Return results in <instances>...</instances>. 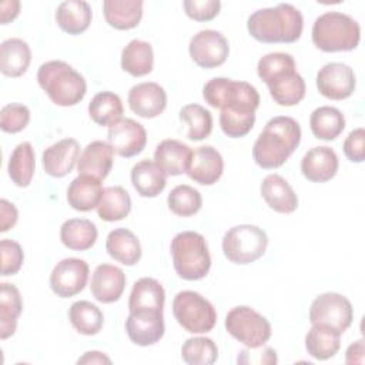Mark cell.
I'll list each match as a JSON object with an SVG mask.
<instances>
[{
  "instance_id": "cell-46",
  "label": "cell",
  "mask_w": 365,
  "mask_h": 365,
  "mask_svg": "<svg viewBox=\"0 0 365 365\" xmlns=\"http://www.w3.org/2000/svg\"><path fill=\"white\" fill-rule=\"evenodd\" d=\"M30 121V110L20 103H10L0 110V128L4 133L16 134L23 131Z\"/></svg>"
},
{
  "instance_id": "cell-32",
  "label": "cell",
  "mask_w": 365,
  "mask_h": 365,
  "mask_svg": "<svg viewBox=\"0 0 365 365\" xmlns=\"http://www.w3.org/2000/svg\"><path fill=\"white\" fill-rule=\"evenodd\" d=\"M154 51L148 41L134 38L121 51V68L133 77H143L153 71Z\"/></svg>"
},
{
  "instance_id": "cell-12",
  "label": "cell",
  "mask_w": 365,
  "mask_h": 365,
  "mask_svg": "<svg viewBox=\"0 0 365 365\" xmlns=\"http://www.w3.org/2000/svg\"><path fill=\"white\" fill-rule=\"evenodd\" d=\"M88 264L68 257L58 261L50 274V288L60 298H70L81 292L88 279Z\"/></svg>"
},
{
  "instance_id": "cell-31",
  "label": "cell",
  "mask_w": 365,
  "mask_h": 365,
  "mask_svg": "<svg viewBox=\"0 0 365 365\" xmlns=\"http://www.w3.org/2000/svg\"><path fill=\"white\" fill-rule=\"evenodd\" d=\"M131 182L141 197L154 198L164 191L167 178L154 161L141 160L131 168Z\"/></svg>"
},
{
  "instance_id": "cell-7",
  "label": "cell",
  "mask_w": 365,
  "mask_h": 365,
  "mask_svg": "<svg viewBox=\"0 0 365 365\" xmlns=\"http://www.w3.org/2000/svg\"><path fill=\"white\" fill-rule=\"evenodd\" d=\"M268 247L267 232L258 225L241 224L230 228L222 238L225 258L238 265H247L261 258Z\"/></svg>"
},
{
  "instance_id": "cell-45",
  "label": "cell",
  "mask_w": 365,
  "mask_h": 365,
  "mask_svg": "<svg viewBox=\"0 0 365 365\" xmlns=\"http://www.w3.org/2000/svg\"><path fill=\"white\" fill-rule=\"evenodd\" d=\"M255 123V111H230L222 110L220 114V125L222 133L231 138L247 135Z\"/></svg>"
},
{
  "instance_id": "cell-18",
  "label": "cell",
  "mask_w": 365,
  "mask_h": 365,
  "mask_svg": "<svg viewBox=\"0 0 365 365\" xmlns=\"http://www.w3.org/2000/svg\"><path fill=\"white\" fill-rule=\"evenodd\" d=\"M125 274L121 268L111 264H100L90 282V291L96 301L101 304H111L120 299L125 288Z\"/></svg>"
},
{
  "instance_id": "cell-30",
  "label": "cell",
  "mask_w": 365,
  "mask_h": 365,
  "mask_svg": "<svg viewBox=\"0 0 365 365\" xmlns=\"http://www.w3.org/2000/svg\"><path fill=\"white\" fill-rule=\"evenodd\" d=\"M98 237L97 227L87 218H70L60 228V240L63 245L73 251L90 250Z\"/></svg>"
},
{
  "instance_id": "cell-41",
  "label": "cell",
  "mask_w": 365,
  "mask_h": 365,
  "mask_svg": "<svg viewBox=\"0 0 365 365\" xmlns=\"http://www.w3.org/2000/svg\"><path fill=\"white\" fill-rule=\"evenodd\" d=\"M180 120L188 125L187 137L191 141H201L212 131V115L200 104H187L180 110Z\"/></svg>"
},
{
  "instance_id": "cell-22",
  "label": "cell",
  "mask_w": 365,
  "mask_h": 365,
  "mask_svg": "<svg viewBox=\"0 0 365 365\" xmlns=\"http://www.w3.org/2000/svg\"><path fill=\"white\" fill-rule=\"evenodd\" d=\"M113 148L108 143L94 140L83 150L77 163L78 174L91 175L100 181L107 178L113 168Z\"/></svg>"
},
{
  "instance_id": "cell-48",
  "label": "cell",
  "mask_w": 365,
  "mask_h": 365,
  "mask_svg": "<svg viewBox=\"0 0 365 365\" xmlns=\"http://www.w3.org/2000/svg\"><path fill=\"white\" fill-rule=\"evenodd\" d=\"M185 14L195 21H210L218 16L221 3L218 0H184Z\"/></svg>"
},
{
  "instance_id": "cell-8",
  "label": "cell",
  "mask_w": 365,
  "mask_h": 365,
  "mask_svg": "<svg viewBox=\"0 0 365 365\" xmlns=\"http://www.w3.org/2000/svg\"><path fill=\"white\" fill-rule=\"evenodd\" d=\"M173 314L190 334H207L217 324L214 305L195 291H181L174 297Z\"/></svg>"
},
{
  "instance_id": "cell-50",
  "label": "cell",
  "mask_w": 365,
  "mask_h": 365,
  "mask_svg": "<svg viewBox=\"0 0 365 365\" xmlns=\"http://www.w3.org/2000/svg\"><path fill=\"white\" fill-rule=\"evenodd\" d=\"M238 364H277L278 358H277V352L275 349L265 346L262 348V351L258 352H251L250 348L240 351L238 358H237Z\"/></svg>"
},
{
  "instance_id": "cell-19",
  "label": "cell",
  "mask_w": 365,
  "mask_h": 365,
  "mask_svg": "<svg viewBox=\"0 0 365 365\" xmlns=\"http://www.w3.org/2000/svg\"><path fill=\"white\" fill-rule=\"evenodd\" d=\"M224 171V160L212 145H201L192 151L187 174L201 185L215 184Z\"/></svg>"
},
{
  "instance_id": "cell-14",
  "label": "cell",
  "mask_w": 365,
  "mask_h": 365,
  "mask_svg": "<svg viewBox=\"0 0 365 365\" xmlns=\"http://www.w3.org/2000/svg\"><path fill=\"white\" fill-rule=\"evenodd\" d=\"M163 311H133L125 319V332L138 346H150L164 336Z\"/></svg>"
},
{
  "instance_id": "cell-26",
  "label": "cell",
  "mask_w": 365,
  "mask_h": 365,
  "mask_svg": "<svg viewBox=\"0 0 365 365\" xmlns=\"http://www.w3.org/2000/svg\"><path fill=\"white\" fill-rule=\"evenodd\" d=\"M165 291L163 285L150 277L140 278L134 282L128 298V312L133 311H163Z\"/></svg>"
},
{
  "instance_id": "cell-9",
  "label": "cell",
  "mask_w": 365,
  "mask_h": 365,
  "mask_svg": "<svg viewBox=\"0 0 365 365\" xmlns=\"http://www.w3.org/2000/svg\"><path fill=\"white\" fill-rule=\"evenodd\" d=\"M225 329L247 348H262L272 332L268 319L247 305L234 307L227 314Z\"/></svg>"
},
{
  "instance_id": "cell-51",
  "label": "cell",
  "mask_w": 365,
  "mask_h": 365,
  "mask_svg": "<svg viewBox=\"0 0 365 365\" xmlns=\"http://www.w3.org/2000/svg\"><path fill=\"white\" fill-rule=\"evenodd\" d=\"M19 212L13 202L6 198L0 200V232H6L13 228L17 222Z\"/></svg>"
},
{
  "instance_id": "cell-54",
  "label": "cell",
  "mask_w": 365,
  "mask_h": 365,
  "mask_svg": "<svg viewBox=\"0 0 365 365\" xmlns=\"http://www.w3.org/2000/svg\"><path fill=\"white\" fill-rule=\"evenodd\" d=\"M77 364H111V359L100 351H87L77 359Z\"/></svg>"
},
{
  "instance_id": "cell-24",
  "label": "cell",
  "mask_w": 365,
  "mask_h": 365,
  "mask_svg": "<svg viewBox=\"0 0 365 365\" xmlns=\"http://www.w3.org/2000/svg\"><path fill=\"white\" fill-rule=\"evenodd\" d=\"M103 185L101 181L91 177L78 174L67 188V201L68 205L81 212L91 211L97 208L101 195H103Z\"/></svg>"
},
{
  "instance_id": "cell-27",
  "label": "cell",
  "mask_w": 365,
  "mask_h": 365,
  "mask_svg": "<svg viewBox=\"0 0 365 365\" xmlns=\"http://www.w3.org/2000/svg\"><path fill=\"white\" fill-rule=\"evenodd\" d=\"M108 255L127 267L135 265L141 258V245L137 235L127 228H115L110 231L106 240Z\"/></svg>"
},
{
  "instance_id": "cell-43",
  "label": "cell",
  "mask_w": 365,
  "mask_h": 365,
  "mask_svg": "<svg viewBox=\"0 0 365 365\" xmlns=\"http://www.w3.org/2000/svg\"><path fill=\"white\" fill-rule=\"evenodd\" d=\"M181 358L188 365H212L218 358V346L208 336L188 338L181 346Z\"/></svg>"
},
{
  "instance_id": "cell-17",
  "label": "cell",
  "mask_w": 365,
  "mask_h": 365,
  "mask_svg": "<svg viewBox=\"0 0 365 365\" xmlns=\"http://www.w3.org/2000/svg\"><path fill=\"white\" fill-rule=\"evenodd\" d=\"M80 158V144L76 138H63L47 147L43 153V168L54 178L66 177L73 171Z\"/></svg>"
},
{
  "instance_id": "cell-10",
  "label": "cell",
  "mask_w": 365,
  "mask_h": 365,
  "mask_svg": "<svg viewBox=\"0 0 365 365\" xmlns=\"http://www.w3.org/2000/svg\"><path fill=\"white\" fill-rule=\"evenodd\" d=\"M312 325H325L344 334L354 321V308L349 299L338 292L318 295L309 308Z\"/></svg>"
},
{
  "instance_id": "cell-5",
  "label": "cell",
  "mask_w": 365,
  "mask_h": 365,
  "mask_svg": "<svg viewBox=\"0 0 365 365\" xmlns=\"http://www.w3.org/2000/svg\"><path fill=\"white\" fill-rule=\"evenodd\" d=\"M173 265L177 275L185 281H198L207 277L211 268V255L205 238L195 231L178 232L171 240Z\"/></svg>"
},
{
  "instance_id": "cell-47",
  "label": "cell",
  "mask_w": 365,
  "mask_h": 365,
  "mask_svg": "<svg viewBox=\"0 0 365 365\" xmlns=\"http://www.w3.org/2000/svg\"><path fill=\"white\" fill-rule=\"evenodd\" d=\"M1 250V275L9 277L14 275L20 271L23 261H24V252L19 242L4 238L0 242Z\"/></svg>"
},
{
  "instance_id": "cell-2",
  "label": "cell",
  "mask_w": 365,
  "mask_h": 365,
  "mask_svg": "<svg viewBox=\"0 0 365 365\" xmlns=\"http://www.w3.org/2000/svg\"><path fill=\"white\" fill-rule=\"evenodd\" d=\"M247 30L261 43H295L304 30L301 11L289 3L254 11L247 21Z\"/></svg>"
},
{
  "instance_id": "cell-21",
  "label": "cell",
  "mask_w": 365,
  "mask_h": 365,
  "mask_svg": "<svg viewBox=\"0 0 365 365\" xmlns=\"http://www.w3.org/2000/svg\"><path fill=\"white\" fill-rule=\"evenodd\" d=\"M191 157L192 150L187 144L174 138L163 140L154 151V163L165 177H175L187 173Z\"/></svg>"
},
{
  "instance_id": "cell-1",
  "label": "cell",
  "mask_w": 365,
  "mask_h": 365,
  "mask_svg": "<svg viewBox=\"0 0 365 365\" xmlns=\"http://www.w3.org/2000/svg\"><path fill=\"white\" fill-rule=\"evenodd\" d=\"M301 143V127L288 115L272 117L252 147L255 164L264 170L281 167Z\"/></svg>"
},
{
  "instance_id": "cell-4",
  "label": "cell",
  "mask_w": 365,
  "mask_h": 365,
  "mask_svg": "<svg viewBox=\"0 0 365 365\" xmlns=\"http://www.w3.org/2000/svg\"><path fill=\"white\" fill-rule=\"evenodd\" d=\"M312 43L325 53L351 51L358 47L361 27L355 19L341 11H325L315 19Z\"/></svg>"
},
{
  "instance_id": "cell-52",
  "label": "cell",
  "mask_w": 365,
  "mask_h": 365,
  "mask_svg": "<svg viewBox=\"0 0 365 365\" xmlns=\"http://www.w3.org/2000/svg\"><path fill=\"white\" fill-rule=\"evenodd\" d=\"M364 354H365L364 339H358L348 346V349L345 352V362L346 364H364V361H365Z\"/></svg>"
},
{
  "instance_id": "cell-39",
  "label": "cell",
  "mask_w": 365,
  "mask_h": 365,
  "mask_svg": "<svg viewBox=\"0 0 365 365\" xmlns=\"http://www.w3.org/2000/svg\"><path fill=\"white\" fill-rule=\"evenodd\" d=\"M68 319L78 334L87 336L98 334L104 324L101 309L96 304L86 299L71 304L68 309Z\"/></svg>"
},
{
  "instance_id": "cell-38",
  "label": "cell",
  "mask_w": 365,
  "mask_h": 365,
  "mask_svg": "<svg viewBox=\"0 0 365 365\" xmlns=\"http://www.w3.org/2000/svg\"><path fill=\"white\" fill-rule=\"evenodd\" d=\"M36 168V155L33 145L29 141L20 143L11 153L7 164L10 180L14 185L26 188L30 185Z\"/></svg>"
},
{
  "instance_id": "cell-11",
  "label": "cell",
  "mask_w": 365,
  "mask_h": 365,
  "mask_svg": "<svg viewBox=\"0 0 365 365\" xmlns=\"http://www.w3.org/2000/svg\"><path fill=\"white\" fill-rule=\"evenodd\" d=\"M188 53L198 67L215 68L225 63L230 54V44L222 33L217 30H200L191 37Z\"/></svg>"
},
{
  "instance_id": "cell-13",
  "label": "cell",
  "mask_w": 365,
  "mask_h": 365,
  "mask_svg": "<svg viewBox=\"0 0 365 365\" xmlns=\"http://www.w3.org/2000/svg\"><path fill=\"white\" fill-rule=\"evenodd\" d=\"M315 83L324 97L339 101L352 96L356 87V77L348 64L332 61L319 68Z\"/></svg>"
},
{
  "instance_id": "cell-53",
  "label": "cell",
  "mask_w": 365,
  "mask_h": 365,
  "mask_svg": "<svg viewBox=\"0 0 365 365\" xmlns=\"http://www.w3.org/2000/svg\"><path fill=\"white\" fill-rule=\"evenodd\" d=\"M20 13V1L17 0H6L0 4V14H1V24H7L13 21Z\"/></svg>"
},
{
  "instance_id": "cell-42",
  "label": "cell",
  "mask_w": 365,
  "mask_h": 365,
  "mask_svg": "<svg viewBox=\"0 0 365 365\" xmlns=\"http://www.w3.org/2000/svg\"><path fill=\"white\" fill-rule=\"evenodd\" d=\"M167 204L173 214L178 217H191L201 210L202 197L197 188L181 184L170 191Z\"/></svg>"
},
{
  "instance_id": "cell-36",
  "label": "cell",
  "mask_w": 365,
  "mask_h": 365,
  "mask_svg": "<svg viewBox=\"0 0 365 365\" xmlns=\"http://www.w3.org/2000/svg\"><path fill=\"white\" fill-rule=\"evenodd\" d=\"M121 98L111 91L97 93L88 103L90 118L101 127H113L123 120Z\"/></svg>"
},
{
  "instance_id": "cell-6",
  "label": "cell",
  "mask_w": 365,
  "mask_h": 365,
  "mask_svg": "<svg viewBox=\"0 0 365 365\" xmlns=\"http://www.w3.org/2000/svg\"><path fill=\"white\" fill-rule=\"evenodd\" d=\"M202 97L214 108L230 111H255L259 106L257 88L247 81L214 77L202 87Z\"/></svg>"
},
{
  "instance_id": "cell-20",
  "label": "cell",
  "mask_w": 365,
  "mask_h": 365,
  "mask_svg": "<svg viewBox=\"0 0 365 365\" xmlns=\"http://www.w3.org/2000/svg\"><path fill=\"white\" fill-rule=\"evenodd\" d=\"M339 161L336 153L327 145L308 150L301 161L302 175L311 182H327L338 173Z\"/></svg>"
},
{
  "instance_id": "cell-25",
  "label": "cell",
  "mask_w": 365,
  "mask_h": 365,
  "mask_svg": "<svg viewBox=\"0 0 365 365\" xmlns=\"http://www.w3.org/2000/svg\"><path fill=\"white\" fill-rule=\"evenodd\" d=\"M93 10L84 0H66L57 6L56 23L67 34L84 33L91 23Z\"/></svg>"
},
{
  "instance_id": "cell-37",
  "label": "cell",
  "mask_w": 365,
  "mask_h": 365,
  "mask_svg": "<svg viewBox=\"0 0 365 365\" xmlns=\"http://www.w3.org/2000/svg\"><path fill=\"white\" fill-rule=\"evenodd\" d=\"M309 127L317 138L332 141L344 131L345 117L335 107L321 106L311 113Z\"/></svg>"
},
{
  "instance_id": "cell-34",
  "label": "cell",
  "mask_w": 365,
  "mask_h": 365,
  "mask_svg": "<svg viewBox=\"0 0 365 365\" xmlns=\"http://www.w3.org/2000/svg\"><path fill=\"white\" fill-rule=\"evenodd\" d=\"M341 334L325 325H312L305 335L307 352L318 361H327L338 354Z\"/></svg>"
},
{
  "instance_id": "cell-49",
  "label": "cell",
  "mask_w": 365,
  "mask_h": 365,
  "mask_svg": "<svg viewBox=\"0 0 365 365\" xmlns=\"http://www.w3.org/2000/svg\"><path fill=\"white\" fill-rule=\"evenodd\" d=\"M365 130L362 127L352 130L344 141V154L352 163H362L365 158Z\"/></svg>"
},
{
  "instance_id": "cell-29",
  "label": "cell",
  "mask_w": 365,
  "mask_h": 365,
  "mask_svg": "<svg viewBox=\"0 0 365 365\" xmlns=\"http://www.w3.org/2000/svg\"><path fill=\"white\" fill-rule=\"evenodd\" d=\"M31 61L30 46L17 37L4 40L0 44V70L7 77L23 76Z\"/></svg>"
},
{
  "instance_id": "cell-33",
  "label": "cell",
  "mask_w": 365,
  "mask_h": 365,
  "mask_svg": "<svg viewBox=\"0 0 365 365\" xmlns=\"http://www.w3.org/2000/svg\"><path fill=\"white\" fill-rule=\"evenodd\" d=\"M23 311V301L16 285L0 284V338L7 339L17 329V319Z\"/></svg>"
},
{
  "instance_id": "cell-40",
  "label": "cell",
  "mask_w": 365,
  "mask_h": 365,
  "mask_svg": "<svg viewBox=\"0 0 365 365\" xmlns=\"http://www.w3.org/2000/svg\"><path fill=\"white\" fill-rule=\"evenodd\" d=\"M131 211L130 194L120 185L107 187L97 205V214L103 221L114 222L124 220Z\"/></svg>"
},
{
  "instance_id": "cell-23",
  "label": "cell",
  "mask_w": 365,
  "mask_h": 365,
  "mask_svg": "<svg viewBox=\"0 0 365 365\" xmlns=\"http://www.w3.org/2000/svg\"><path fill=\"white\" fill-rule=\"evenodd\" d=\"M261 195L267 205L279 214H291L298 208V197L279 174H268L261 182Z\"/></svg>"
},
{
  "instance_id": "cell-15",
  "label": "cell",
  "mask_w": 365,
  "mask_h": 365,
  "mask_svg": "<svg viewBox=\"0 0 365 365\" xmlns=\"http://www.w3.org/2000/svg\"><path fill=\"white\" fill-rule=\"evenodd\" d=\"M107 140L113 151L120 157H134L147 144V131L143 124L133 118H123L108 128Z\"/></svg>"
},
{
  "instance_id": "cell-28",
  "label": "cell",
  "mask_w": 365,
  "mask_h": 365,
  "mask_svg": "<svg viewBox=\"0 0 365 365\" xmlns=\"http://www.w3.org/2000/svg\"><path fill=\"white\" fill-rule=\"evenodd\" d=\"M143 6L141 0H104V19L115 30H131L143 17Z\"/></svg>"
},
{
  "instance_id": "cell-3",
  "label": "cell",
  "mask_w": 365,
  "mask_h": 365,
  "mask_svg": "<svg viewBox=\"0 0 365 365\" xmlns=\"http://www.w3.org/2000/svg\"><path fill=\"white\" fill-rule=\"evenodd\" d=\"M37 81L48 98L60 107L78 104L87 93L84 77L61 60L43 63L37 71Z\"/></svg>"
},
{
  "instance_id": "cell-16",
  "label": "cell",
  "mask_w": 365,
  "mask_h": 365,
  "mask_svg": "<svg viewBox=\"0 0 365 365\" xmlns=\"http://www.w3.org/2000/svg\"><path fill=\"white\" fill-rule=\"evenodd\" d=\"M131 111L143 118H154L167 107V93L157 83L145 81L130 88L127 97Z\"/></svg>"
},
{
  "instance_id": "cell-35",
  "label": "cell",
  "mask_w": 365,
  "mask_h": 365,
  "mask_svg": "<svg viewBox=\"0 0 365 365\" xmlns=\"http://www.w3.org/2000/svg\"><path fill=\"white\" fill-rule=\"evenodd\" d=\"M267 87L272 100L282 107L298 104L305 97L307 90L305 80L299 73H297V70L279 76L278 78L268 83Z\"/></svg>"
},
{
  "instance_id": "cell-44",
  "label": "cell",
  "mask_w": 365,
  "mask_h": 365,
  "mask_svg": "<svg viewBox=\"0 0 365 365\" xmlns=\"http://www.w3.org/2000/svg\"><path fill=\"white\" fill-rule=\"evenodd\" d=\"M294 70H297L294 57L288 53H281V51L268 53V54L262 56L257 64L258 77L265 84H268L272 80L278 78L279 76L294 71Z\"/></svg>"
}]
</instances>
